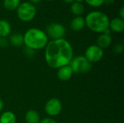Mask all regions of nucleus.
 Instances as JSON below:
<instances>
[{"label": "nucleus", "instance_id": "5701e85b", "mask_svg": "<svg viewBox=\"0 0 124 123\" xmlns=\"http://www.w3.org/2000/svg\"><path fill=\"white\" fill-rule=\"evenodd\" d=\"M118 14H119V17L121 19L124 20V7L122 6L120 9H119V12H118Z\"/></svg>", "mask_w": 124, "mask_h": 123}, {"label": "nucleus", "instance_id": "7ed1b4c3", "mask_svg": "<svg viewBox=\"0 0 124 123\" xmlns=\"http://www.w3.org/2000/svg\"><path fill=\"white\" fill-rule=\"evenodd\" d=\"M85 25L92 31L102 33L109 28L110 19L108 16L101 11H92L84 17Z\"/></svg>", "mask_w": 124, "mask_h": 123}, {"label": "nucleus", "instance_id": "4be33fe9", "mask_svg": "<svg viewBox=\"0 0 124 123\" xmlns=\"http://www.w3.org/2000/svg\"><path fill=\"white\" fill-rule=\"evenodd\" d=\"M39 123H57L56 120H54V119L51 118V117H45L43 118L42 120H41Z\"/></svg>", "mask_w": 124, "mask_h": 123}, {"label": "nucleus", "instance_id": "6ab92c4d", "mask_svg": "<svg viewBox=\"0 0 124 123\" xmlns=\"http://www.w3.org/2000/svg\"><path fill=\"white\" fill-rule=\"evenodd\" d=\"M88 5L92 7H100L104 4V0H84Z\"/></svg>", "mask_w": 124, "mask_h": 123}, {"label": "nucleus", "instance_id": "cd10ccee", "mask_svg": "<svg viewBox=\"0 0 124 123\" xmlns=\"http://www.w3.org/2000/svg\"><path fill=\"white\" fill-rule=\"evenodd\" d=\"M41 0H29V2H31V4H38V3H39L40 1H41Z\"/></svg>", "mask_w": 124, "mask_h": 123}, {"label": "nucleus", "instance_id": "2eb2a0df", "mask_svg": "<svg viewBox=\"0 0 124 123\" xmlns=\"http://www.w3.org/2000/svg\"><path fill=\"white\" fill-rule=\"evenodd\" d=\"M17 117L12 111H5L0 116V123H16Z\"/></svg>", "mask_w": 124, "mask_h": 123}, {"label": "nucleus", "instance_id": "423d86ee", "mask_svg": "<svg viewBox=\"0 0 124 123\" xmlns=\"http://www.w3.org/2000/svg\"><path fill=\"white\" fill-rule=\"evenodd\" d=\"M48 38L51 40H57L64 38L66 30L63 25L59 22H52L46 26V32Z\"/></svg>", "mask_w": 124, "mask_h": 123}, {"label": "nucleus", "instance_id": "2f4dec72", "mask_svg": "<svg viewBox=\"0 0 124 123\" xmlns=\"http://www.w3.org/2000/svg\"><path fill=\"white\" fill-rule=\"evenodd\" d=\"M1 37H0V41H1Z\"/></svg>", "mask_w": 124, "mask_h": 123}, {"label": "nucleus", "instance_id": "6e6552de", "mask_svg": "<svg viewBox=\"0 0 124 123\" xmlns=\"http://www.w3.org/2000/svg\"><path fill=\"white\" fill-rule=\"evenodd\" d=\"M62 109V102L57 98L49 99L44 105L45 112L50 117H55L60 114Z\"/></svg>", "mask_w": 124, "mask_h": 123}, {"label": "nucleus", "instance_id": "ddd939ff", "mask_svg": "<svg viewBox=\"0 0 124 123\" xmlns=\"http://www.w3.org/2000/svg\"><path fill=\"white\" fill-rule=\"evenodd\" d=\"M25 120L26 123H39L41 121L40 115L36 110L30 109L25 113Z\"/></svg>", "mask_w": 124, "mask_h": 123}, {"label": "nucleus", "instance_id": "393cba45", "mask_svg": "<svg viewBox=\"0 0 124 123\" xmlns=\"http://www.w3.org/2000/svg\"><path fill=\"white\" fill-rule=\"evenodd\" d=\"M116 0H104V4L105 5H111L114 4Z\"/></svg>", "mask_w": 124, "mask_h": 123}, {"label": "nucleus", "instance_id": "c85d7f7f", "mask_svg": "<svg viewBox=\"0 0 124 123\" xmlns=\"http://www.w3.org/2000/svg\"><path fill=\"white\" fill-rule=\"evenodd\" d=\"M62 1L66 4H72L73 2H74L75 0H62Z\"/></svg>", "mask_w": 124, "mask_h": 123}, {"label": "nucleus", "instance_id": "4468645a", "mask_svg": "<svg viewBox=\"0 0 124 123\" xmlns=\"http://www.w3.org/2000/svg\"><path fill=\"white\" fill-rule=\"evenodd\" d=\"M11 30L12 28L10 23L4 19L0 20V37L1 38L7 37L10 35Z\"/></svg>", "mask_w": 124, "mask_h": 123}, {"label": "nucleus", "instance_id": "c756f323", "mask_svg": "<svg viewBox=\"0 0 124 123\" xmlns=\"http://www.w3.org/2000/svg\"><path fill=\"white\" fill-rule=\"evenodd\" d=\"M74 1H76V2H78V3H82V2L84 1V0H75Z\"/></svg>", "mask_w": 124, "mask_h": 123}, {"label": "nucleus", "instance_id": "b1692460", "mask_svg": "<svg viewBox=\"0 0 124 123\" xmlns=\"http://www.w3.org/2000/svg\"><path fill=\"white\" fill-rule=\"evenodd\" d=\"M8 42L6 40L5 38H2L1 39V41H0V46H2V47H5L7 45Z\"/></svg>", "mask_w": 124, "mask_h": 123}, {"label": "nucleus", "instance_id": "20e7f679", "mask_svg": "<svg viewBox=\"0 0 124 123\" xmlns=\"http://www.w3.org/2000/svg\"><path fill=\"white\" fill-rule=\"evenodd\" d=\"M37 12L36 7L29 1L20 3L16 9V14L18 19L23 22H30L36 17Z\"/></svg>", "mask_w": 124, "mask_h": 123}, {"label": "nucleus", "instance_id": "f257e3e1", "mask_svg": "<svg viewBox=\"0 0 124 123\" xmlns=\"http://www.w3.org/2000/svg\"><path fill=\"white\" fill-rule=\"evenodd\" d=\"M44 49L46 62L49 67L53 69L69 65L73 58L72 45L65 38L51 40Z\"/></svg>", "mask_w": 124, "mask_h": 123}, {"label": "nucleus", "instance_id": "412c9836", "mask_svg": "<svg viewBox=\"0 0 124 123\" xmlns=\"http://www.w3.org/2000/svg\"><path fill=\"white\" fill-rule=\"evenodd\" d=\"M24 53H25V54L27 56V57H32L33 55H34V52H35V51L34 50H33V49H30V48H28V47H25V49H24Z\"/></svg>", "mask_w": 124, "mask_h": 123}, {"label": "nucleus", "instance_id": "aec40b11", "mask_svg": "<svg viewBox=\"0 0 124 123\" xmlns=\"http://www.w3.org/2000/svg\"><path fill=\"white\" fill-rule=\"evenodd\" d=\"M113 51H115L116 54H121L124 51V45L122 43H117L116 45L114 46Z\"/></svg>", "mask_w": 124, "mask_h": 123}, {"label": "nucleus", "instance_id": "9b49d317", "mask_svg": "<svg viewBox=\"0 0 124 123\" xmlns=\"http://www.w3.org/2000/svg\"><path fill=\"white\" fill-rule=\"evenodd\" d=\"M113 42V38L110 35L100 33L97 39V45L102 49H107L110 46Z\"/></svg>", "mask_w": 124, "mask_h": 123}, {"label": "nucleus", "instance_id": "f8f14e48", "mask_svg": "<svg viewBox=\"0 0 124 123\" xmlns=\"http://www.w3.org/2000/svg\"><path fill=\"white\" fill-rule=\"evenodd\" d=\"M70 28L74 31H80L81 30L85 25V20L82 16H76L72 19L70 23Z\"/></svg>", "mask_w": 124, "mask_h": 123}, {"label": "nucleus", "instance_id": "7c9ffc66", "mask_svg": "<svg viewBox=\"0 0 124 123\" xmlns=\"http://www.w3.org/2000/svg\"><path fill=\"white\" fill-rule=\"evenodd\" d=\"M48 1H54V0H48Z\"/></svg>", "mask_w": 124, "mask_h": 123}, {"label": "nucleus", "instance_id": "dca6fc26", "mask_svg": "<svg viewBox=\"0 0 124 123\" xmlns=\"http://www.w3.org/2000/svg\"><path fill=\"white\" fill-rule=\"evenodd\" d=\"M9 41L10 44L13 46H20L23 44V35L19 33H13L10 36Z\"/></svg>", "mask_w": 124, "mask_h": 123}, {"label": "nucleus", "instance_id": "39448f33", "mask_svg": "<svg viewBox=\"0 0 124 123\" xmlns=\"http://www.w3.org/2000/svg\"><path fill=\"white\" fill-rule=\"evenodd\" d=\"M69 65L73 72L78 74L87 73L92 69V63H90L83 55L73 57Z\"/></svg>", "mask_w": 124, "mask_h": 123}, {"label": "nucleus", "instance_id": "f03ea898", "mask_svg": "<svg viewBox=\"0 0 124 123\" xmlns=\"http://www.w3.org/2000/svg\"><path fill=\"white\" fill-rule=\"evenodd\" d=\"M48 42L46 33L40 28H29L23 34V44L34 51L44 49Z\"/></svg>", "mask_w": 124, "mask_h": 123}, {"label": "nucleus", "instance_id": "9d476101", "mask_svg": "<svg viewBox=\"0 0 124 123\" xmlns=\"http://www.w3.org/2000/svg\"><path fill=\"white\" fill-rule=\"evenodd\" d=\"M109 28L112 32L114 33H121L124 30V20L120 18L119 17H115L110 20Z\"/></svg>", "mask_w": 124, "mask_h": 123}, {"label": "nucleus", "instance_id": "a878e982", "mask_svg": "<svg viewBox=\"0 0 124 123\" xmlns=\"http://www.w3.org/2000/svg\"><path fill=\"white\" fill-rule=\"evenodd\" d=\"M111 33H112V31L110 30V28H108V29H106L102 33H105V34H107V35H110L111 36Z\"/></svg>", "mask_w": 124, "mask_h": 123}, {"label": "nucleus", "instance_id": "a211bd4d", "mask_svg": "<svg viewBox=\"0 0 124 123\" xmlns=\"http://www.w3.org/2000/svg\"><path fill=\"white\" fill-rule=\"evenodd\" d=\"M20 4V0H4L3 6L4 7L9 11L16 10Z\"/></svg>", "mask_w": 124, "mask_h": 123}, {"label": "nucleus", "instance_id": "f3484780", "mask_svg": "<svg viewBox=\"0 0 124 123\" xmlns=\"http://www.w3.org/2000/svg\"><path fill=\"white\" fill-rule=\"evenodd\" d=\"M70 11L75 15V17L81 16L84 12V6L83 3H78L74 1L71 4Z\"/></svg>", "mask_w": 124, "mask_h": 123}, {"label": "nucleus", "instance_id": "bb28decb", "mask_svg": "<svg viewBox=\"0 0 124 123\" xmlns=\"http://www.w3.org/2000/svg\"><path fill=\"white\" fill-rule=\"evenodd\" d=\"M3 108H4V101H3V100L0 98V112L2 111Z\"/></svg>", "mask_w": 124, "mask_h": 123}, {"label": "nucleus", "instance_id": "1a4fd4ad", "mask_svg": "<svg viewBox=\"0 0 124 123\" xmlns=\"http://www.w3.org/2000/svg\"><path fill=\"white\" fill-rule=\"evenodd\" d=\"M73 74V72L70 65H65L57 69V76L58 79L61 81L69 80L71 78Z\"/></svg>", "mask_w": 124, "mask_h": 123}, {"label": "nucleus", "instance_id": "0eeeda50", "mask_svg": "<svg viewBox=\"0 0 124 123\" xmlns=\"http://www.w3.org/2000/svg\"><path fill=\"white\" fill-rule=\"evenodd\" d=\"M104 56V51L97 44L89 46L85 50L84 57L90 63L100 62Z\"/></svg>", "mask_w": 124, "mask_h": 123}]
</instances>
